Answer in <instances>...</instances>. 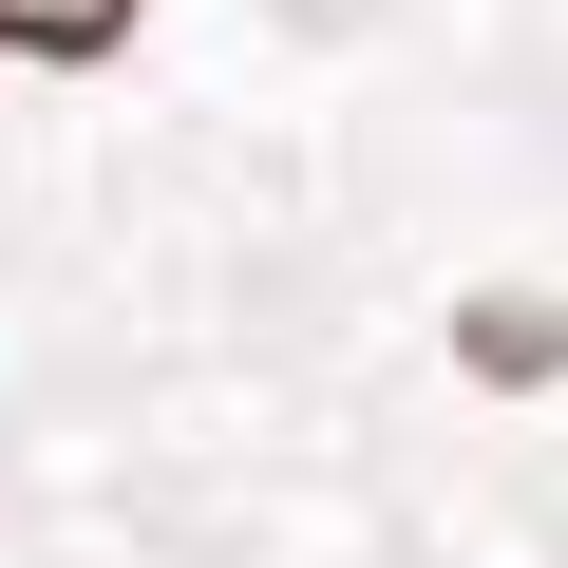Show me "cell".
<instances>
[{"mask_svg": "<svg viewBox=\"0 0 568 568\" xmlns=\"http://www.w3.org/2000/svg\"><path fill=\"white\" fill-rule=\"evenodd\" d=\"M133 0H0V58H114Z\"/></svg>", "mask_w": 568, "mask_h": 568, "instance_id": "1", "label": "cell"}]
</instances>
